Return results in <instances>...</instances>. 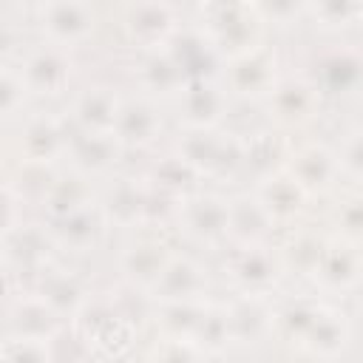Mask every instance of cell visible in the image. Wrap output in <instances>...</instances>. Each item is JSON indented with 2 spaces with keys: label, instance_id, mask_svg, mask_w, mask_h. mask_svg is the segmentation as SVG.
<instances>
[{
  "label": "cell",
  "instance_id": "6da1fadb",
  "mask_svg": "<svg viewBox=\"0 0 363 363\" xmlns=\"http://www.w3.org/2000/svg\"><path fill=\"white\" fill-rule=\"evenodd\" d=\"M281 323L289 343H295L301 352L312 357H335L349 343V326L343 315L323 306H312V303L289 306L281 315Z\"/></svg>",
  "mask_w": 363,
  "mask_h": 363
},
{
  "label": "cell",
  "instance_id": "9a60e30c",
  "mask_svg": "<svg viewBox=\"0 0 363 363\" xmlns=\"http://www.w3.org/2000/svg\"><path fill=\"white\" fill-rule=\"evenodd\" d=\"M312 105H315V94H312V88L303 85V82H286V85H281V88L275 91V111H278V116L286 119V122H301V119H306L309 111H312Z\"/></svg>",
  "mask_w": 363,
  "mask_h": 363
},
{
  "label": "cell",
  "instance_id": "5bb4252c",
  "mask_svg": "<svg viewBox=\"0 0 363 363\" xmlns=\"http://www.w3.org/2000/svg\"><path fill=\"white\" fill-rule=\"evenodd\" d=\"M159 128V119L150 108L145 105H125L119 111V119H116V130H119V139L125 142H136V145H145L153 139Z\"/></svg>",
  "mask_w": 363,
  "mask_h": 363
},
{
  "label": "cell",
  "instance_id": "e0dca14e",
  "mask_svg": "<svg viewBox=\"0 0 363 363\" xmlns=\"http://www.w3.org/2000/svg\"><path fill=\"white\" fill-rule=\"evenodd\" d=\"M57 221H60L57 230H60L62 244H68V247H74V250H82V247L94 244V238H96V233H99L96 218H94L85 207H79V210H74V213H68V216H60Z\"/></svg>",
  "mask_w": 363,
  "mask_h": 363
},
{
  "label": "cell",
  "instance_id": "cb8c5ba5",
  "mask_svg": "<svg viewBox=\"0 0 363 363\" xmlns=\"http://www.w3.org/2000/svg\"><path fill=\"white\" fill-rule=\"evenodd\" d=\"M315 14L326 26H343L354 14V0H315Z\"/></svg>",
  "mask_w": 363,
  "mask_h": 363
},
{
  "label": "cell",
  "instance_id": "52a82bcc",
  "mask_svg": "<svg viewBox=\"0 0 363 363\" xmlns=\"http://www.w3.org/2000/svg\"><path fill=\"white\" fill-rule=\"evenodd\" d=\"M74 116H77V122L82 125L85 133H111L116 128L119 108H116V102H113L111 94H105V91H88V94H82L77 99Z\"/></svg>",
  "mask_w": 363,
  "mask_h": 363
},
{
  "label": "cell",
  "instance_id": "7402d4cb",
  "mask_svg": "<svg viewBox=\"0 0 363 363\" xmlns=\"http://www.w3.org/2000/svg\"><path fill=\"white\" fill-rule=\"evenodd\" d=\"M77 162L82 167H91V170H99L111 162V142H108V133H85L77 145Z\"/></svg>",
  "mask_w": 363,
  "mask_h": 363
},
{
  "label": "cell",
  "instance_id": "5b68a950",
  "mask_svg": "<svg viewBox=\"0 0 363 363\" xmlns=\"http://www.w3.org/2000/svg\"><path fill=\"white\" fill-rule=\"evenodd\" d=\"M204 289V278L199 272L196 264L190 261H167L162 275L153 284V292L162 303H173V301H196L199 292Z\"/></svg>",
  "mask_w": 363,
  "mask_h": 363
},
{
  "label": "cell",
  "instance_id": "d4e9b609",
  "mask_svg": "<svg viewBox=\"0 0 363 363\" xmlns=\"http://www.w3.org/2000/svg\"><path fill=\"white\" fill-rule=\"evenodd\" d=\"M340 164H343L352 176L363 179V133H357V136H352V139L346 142L343 156H340Z\"/></svg>",
  "mask_w": 363,
  "mask_h": 363
},
{
  "label": "cell",
  "instance_id": "8992f818",
  "mask_svg": "<svg viewBox=\"0 0 363 363\" xmlns=\"http://www.w3.org/2000/svg\"><path fill=\"white\" fill-rule=\"evenodd\" d=\"M227 329H230V343L238 346L261 343V337L269 329V315L255 298H244L233 309H227Z\"/></svg>",
  "mask_w": 363,
  "mask_h": 363
},
{
  "label": "cell",
  "instance_id": "2e32d148",
  "mask_svg": "<svg viewBox=\"0 0 363 363\" xmlns=\"http://www.w3.org/2000/svg\"><path fill=\"white\" fill-rule=\"evenodd\" d=\"M128 28L139 40L164 37V31L170 28V9L162 6V3H145V6H139V9L130 11Z\"/></svg>",
  "mask_w": 363,
  "mask_h": 363
},
{
  "label": "cell",
  "instance_id": "7a4b0ae2",
  "mask_svg": "<svg viewBox=\"0 0 363 363\" xmlns=\"http://www.w3.org/2000/svg\"><path fill=\"white\" fill-rule=\"evenodd\" d=\"M20 74L26 79V88H31L34 94H60L68 85L71 65H68L62 51L43 48V51L28 57V62L23 65Z\"/></svg>",
  "mask_w": 363,
  "mask_h": 363
},
{
  "label": "cell",
  "instance_id": "3957f363",
  "mask_svg": "<svg viewBox=\"0 0 363 363\" xmlns=\"http://www.w3.org/2000/svg\"><path fill=\"white\" fill-rule=\"evenodd\" d=\"M315 275L326 289H352L363 275V258L354 247H323Z\"/></svg>",
  "mask_w": 363,
  "mask_h": 363
},
{
  "label": "cell",
  "instance_id": "8fae6325",
  "mask_svg": "<svg viewBox=\"0 0 363 363\" xmlns=\"http://www.w3.org/2000/svg\"><path fill=\"white\" fill-rule=\"evenodd\" d=\"M233 278H235L241 286H247L250 292L264 289V286H269V284L278 278V272H275V261H272L267 252L250 250V252H244V255L235 261V267H233Z\"/></svg>",
  "mask_w": 363,
  "mask_h": 363
},
{
  "label": "cell",
  "instance_id": "9c48e42d",
  "mask_svg": "<svg viewBox=\"0 0 363 363\" xmlns=\"http://www.w3.org/2000/svg\"><path fill=\"white\" fill-rule=\"evenodd\" d=\"M335 173H337L335 156H332L326 147H318V145L301 150V153L295 156V162H292V176H295L303 187H312V184L323 187V184H329V182L335 179Z\"/></svg>",
  "mask_w": 363,
  "mask_h": 363
},
{
  "label": "cell",
  "instance_id": "ba28073f",
  "mask_svg": "<svg viewBox=\"0 0 363 363\" xmlns=\"http://www.w3.org/2000/svg\"><path fill=\"white\" fill-rule=\"evenodd\" d=\"M303 201V184L292 176V179H269L264 187H261V207L264 213L272 218H286V216H295L298 207Z\"/></svg>",
  "mask_w": 363,
  "mask_h": 363
},
{
  "label": "cell",
  "instance_id": "44dd1931",
  "mask_svg": "<svg viewBox=\"0 0 363 363\" xmlns=\"http://www.w3.org/2000/svg\"><path fill=\"white\" fill-rule=\"evenodd\" d=\"M218 108H221V99H218V94L213 88L196 85V88L187 91V116H190V122L207 125V122H213L218 116Z\"/></svg>",
  "mask_w": 363,
  "mask_h": 363
},
{
  "label": "cell",
  "instance_id": "ffe728a7",
  "mask_svg": "<svg viewBox=\"0 0 363 363\" xmlns=\"http://www.w3.org/2000/svg\"><path fill=\"white\" fill-rule=\"evenodd\" d=\"M360 68H363V65H360V60H357V57H352V54H335V57L323 65V74H326L329 88L346 91V88H352V85L363 77V71H360Z\"/></svg>",
  "mask_w": 363,
  "mask_h": 363
},
{
  "label": "cell",
  "instance_id": "484cf974",
  "mask_svg": "<svg viewBox=\"0 0 363 363\" xmlns=\"http://www.w3.org/2000/svg\"><path fill=\"white\" fill-rule=\"evenodd\" d=\"M258 6L264 9L267 17H275V20H286L298 11L301 0H258Z\"/></svg>",
  "mask_w": 363,
  "mask_h": 363
},
{
  "label": "cell",
  "instance_id": "30bf717a",
  "mask_svg": "<svg viewBox=\"0 0 363 363\" xmlns=\"http://www.w3.org/2000/svg\"><path fill=\"white\" fill-rule=\"evenodd\" d=\"M187 216H190L187 218L190 233H196L199 238H216V235H221V233L230 230V207H224L216 199L196 201Z\"/></svg>",
  "mask_w": 363,
  "mask_h": 363
},
{
  "label": "cell",
  "instance_id": "ac0fdd59",
  "mask_svg": "<svg viewBox=\"0 0 363 363\" xmlns=\"http://www.w3.org/2000/svg\"><path fill=\"white\" fill-rule=\"evenodd\" d=\"M62 133L57 130L54 122L48 119H34L26 128V150L31 156V162H48L60 147H62Z\"/></svg>",
  "mask_w": 363,
  "mask_h": 363
},
{
  "label": "cell",
  "instance_id": "d6986e66",
  "mask_svg": "<svg viewBox=\"0 0 363 363\" xmlns=\"http://www.w3.org/2000/svg\"><path fill=\"white\" fill-rule=\"evenodd\" d=\"M40 298H43L54 312H74V309L82 303V289H79L74 281L51 278V281L43 284Z\"/></svg>",
  "mask_w": 363,
  "mask_h": 363
},
{
  "label": "cell",
  "instance_id": "277c9868",
  "mask_svg": "<svg viewBox=\"0 0 363 363\" xmlns=\"http://www.w3.org/2000/svg\"><path fill=\"white\" fill-rule=\"evenodd\" d=\"M91 14L82 3L77 0H51L43 9V28L60 40V43H74L82 40L91 31Z\"/></svg>",
  "mask_w": 363,
  "mask_h": 363
},
{
  "label": "cell",
  "instance_id": "7c38bea8",
  "mask_svg": "<svg viewBox=\"0 0 363 363\" xmlns=\"http://www.w3.org/2000/svg\"><path fill=\"white\" fill-rule=\"evenodd\" d=\"M269 68H272V60L267 54H261V51H252L250 54L247 51L233 65V85L238 91H244V94H258L269 82V77H272Z\"/></svg>",
  "mask_w": 363,
  "mask_h": 363
},
{
  "label": "cell",
  "instance_id": "4fadbf2b",
  "mask_svg": "<svg viewBox=\"0 0 363 363\" xmlns=\"http://www.w3.org/2000/svg\"><path fill=\"white\" fill-rule=\"evenodd\" d=\"M162 250H164V247H159V244L133 247V250L125 255V261H122L125 272H128L133 281H142V284H150V286H153L156 278L162 275L164 264H167V258H164Z\"/></svg>",
  "mask_w": 363,
  "mask_h": 363
},
{
  "label": "cell",
  "instance_id": "603a6c76",
  "mask_svg": "<svg viewBox=\"0 0 363 363\" xmlns=\"http://www.w3.org/2000/svg\"><path fill=\"white\" fill-rule=\"evenodd\" d=\"M337 224L349 241H363V199H352L337 213Z\"/></svg>",
  "mask_w": 363,
  "mask_h": 363
}]
</instances>
